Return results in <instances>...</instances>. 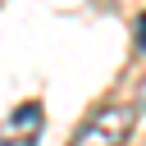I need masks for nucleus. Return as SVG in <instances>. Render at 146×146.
Here are the masks:
<instances>
[{
    "label": "nucleus",
    "mask_w": 146,
    "mask_h": 146,
    "mask_svg": "<svg viewBox=\"0 0 146 146\" xmlns=\"http://www.w3.org/2000/svg\"><path fill=\"white\" fill-rule=\"evenodd\" d=\"M132 128H137V110L132 105H96L78 123L68 146H128Z\"/></svg>",
    "instance_id": "f257e3e1"
},
{
    "label": "nucleus",
    "mask_w": 146,
    "mask_h": 146,
    "mask_svg": "<svg viewBox=\"0 0 146 146\" xmlns=\"http://www.w3.org/2000/svg\"><path fill=\"white\" fill-rule=\"evenodd\" d=\"M41 123H46L41 105H36V100H23V105L9 110V119L0 123V146H36Z\"/></svg>",
    "instance_id": "f03ea898"
},
{
    "label": "nucleus",
    "mask_w": 146,
    "mask_h": 146,
    "mask_svg": "<svg viewBox=\"0 0 146 146\" xmlns=\"http://www.w3.org/2000/svg\"><path fill=\"white\" fill-rule=\"evenodd\" d=\"M137 50H146V14L137 18Z\"/></svg>",
    "instance_id": "7ed1b4c3"
}]
</instances>
